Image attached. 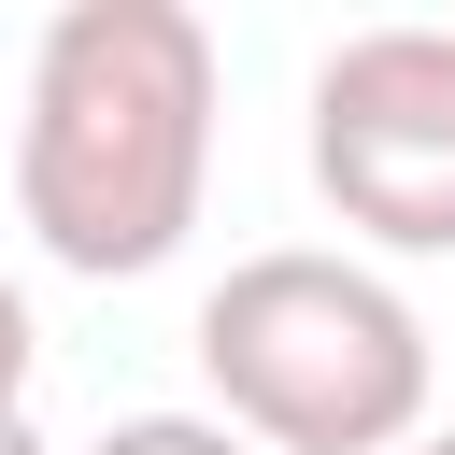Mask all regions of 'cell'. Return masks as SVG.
<instances>
[{
    "mask_svg": "<svg viewBox=\"0 0 455 455\" xmlns=\"http://www.w3.org/2000/svg\"><path fill=\"white\" fill-rule=\"evenodd\" d=\"M213 185V28L185 0H57L14 114V213L57 270L142 284Z\"/></svg>",
    "mask_w": 455,
    "mask_h": 455,
    "instance_id": "obj_1",
    "label": "cell"
},
{
    "mask_svg": "<svg viewBox=\"0 0 455 455\" xmlns=\"http://www.w3.org/2000/svg\"><path fill=\"white\" fill-rule=\"evenodd\" d=\"M199 384L213 427H242L256 455H398L427 441V313L370 270V256H313L270 242L199 299Z\"/></svg>",
    "mask_w": 455,
    "mask_h": 455,
    "instance_id": "obj_2",
    "label": "cell"
},
{
    "mask_svg": "<svg viewBox=\"0 0 455 455\" xmlns=\"http://www.w3.org/2000/svg\"><path fill=\"white\" fill-rule=\"evenodd\" d=\"M313 185L384 256H455V28L384 14L313 57Z\"/></svg>",
    "mask_w": 455,
    "mask_h": 455,
    "instance_id": "obj_3",
    "label": "cell"
},
{
    "mask_svg": "<svg viewBox=\"0 0 455 455\" xmlns=\"http://www.w3.org/2000/svg\"><path fill=\"white\" fill-rule=\"evenodd\" d=\"M85 455H256L242 427H213V412H114Z\"/></svg>",
    "mask_w": 455,
    "mask_h": 455,
    "instance_id": "obj_4",
    "label": "cell"
},
{
    "mask_svg": "<svg viewBox=\"0 0 455 455\" xmlns=\"http://www.w3.org/2000/svg\"><path fill=\"white\" fill-rule=\"evenodd\" d=\"M28 370H43V327H28V299L0 284V412H28Z\"/></svg>",
    "mask_w": 455,
    "mask_h": 455,
    "instance_id": "obj_5",
    "label": "cell"
},
{
    "mask_svg": "<svg viewBox=\"0 0 455 455\" xmlns=\"http://www.w3.org/2000/svg\"><path fill=\"white\" fill-rule=\"evenodd\" d=\"M0 455H57V441H43V427H28V412H0Z\"/></svg>",
    "mask_w": 455,
    "mask_h": 455,
    "instance_id": "obj_6",
    "label": "cell"
},
{
    "mask_svg": "<svg viewBox=\"0 0 455 455\" xmlns=\"http://www.w3.org/2000/svg\"><path fill=\"white\" fill-rule=\"evenodd\" d=\"M398 455H455V427H427V441H398Z\"/></svg>",
    "mask_w": 455,
    "mask_h": 455,
    "instance_id": "obj_7",
    "label": "cell"
}]
</instances>
